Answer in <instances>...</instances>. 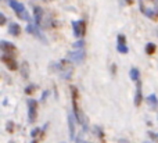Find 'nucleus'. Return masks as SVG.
<instances>
[{
    "label": "nucleus",
    "mask_w": 158,
    "mask_h": 143,
    "mask_svg": "<svg viewBox=\"0 0 158 143\" xmlns=\"http://www.w3.org/2000/svg\"><path fill=\"white\" fill-rule=\"evenodd\" d=\"M8 4H10V7L13 8L14 11H15V14L18 15V18L25 19V21H28V22H32V18H31L29 13H28L27 8H25L21 3L15 2V0H10V2H8Z\"/></svg>",
    "instance_id": "1"
},
{
    "label": "nucleus",
    "mask_w": 158,
    "mask_h": 143,
    "mask_svg": "<svg viewBox=\"0 0 158 143\" xmlns=\"http://www.w3.org/2000/svg\"><path fill=\"white\" fill-rule=\"evenodd\" d=\"M71 92H72V107H74V114H75V118L78 120L79 124H85V118L82 116L81 110L78 107V90L75 86H71Z\"/></svg>",
    "instance_id": "2"
},
{
    "label": "nucleus",
    "mask_w": 158,
    "mask_h": 143,
    "mask_svg": "<svg viewBox=\"0 0 158 143\" xmlns=\"http://www.w3.org/2000/svg\"><path fill=\"white\" fill-rule=\"evenodd\" d=\"M38 117V102L35 99L28 100V120L29 122H35Z\"/></svg>",
    "instance_id": "3"
},
{
    "label": "nucleus",
    "mask_w": 158,
    "mask_h": 143,
    "mask_svg": "<svg viewBox=\"0 0 158 143\" xmlns=\"http://www.w3.org/2000/svg\"><path fill=\"white\" fill-rule=\"evenodd\" d=\"M69 60L72 61V63H77V64H82L85 61V57H86V52H85V49H78V50H74V52H71L68 54Z\"/></svg>",
    "instance_id": "4"
},
{
    "label": "nucleus",
    "mask_w": 158,
    "mask_h": 143,
    "mask_svg": "<svg viewBox=\"0 0 158 143\" xmlns=\"http://www.w3.org/2000/svg\"><path fill=\"white\" fill-rule=\"evenodd\" d=\"M72 27H74V33L77 38H82L86 32V22L83 19H79V21L72 22Z\"/></svg>",
    "instance_id": "5"
},
{
    "label": "nucleus",
    "mask_w": 158,
    "mask_h": 143,
    "mask_svg": "<svg viewBox=\"0 0 158 143\" xmlns=\"http://www.w3.org/2000/svg\"><path fill=\"white\" fill-rule=\"evenodd\" d=\"M40 29H42V28H39V25L36 24V22H29V24H28V27H27V32L28 33H31V35L39 38L42 42H46V40H44V38H43V35L40 33Z\"/></svg>",
    "instance_id": "6"
},
{
    "label": "nucleus",
    "mask_w": 158,
    "mask_h": 143,
    "mask_svg": "<svg viewBox=\"0 0 158 143\" xmlns=\"http://www.w3.org/2000/svg\"><path fill=\"white\" fill-rule=\"evenodd\" d=\"M33 19H35V22L39 27H42L43 19H44V11L39 6H33Z\"/></svg>",
    "instance_id": "7"
},
{
    "label": "nucleus",
    "mask_w": 158,
    "mask_h": 143,
    "mask_svg": "<svg viewBox=\"0 0 158 143\" xmlns=\"http://www.w3.org/2000/svg\"><path fill=\"white\" fill-rule=\"evenodd\" d=\"M143 102V93H142V82L140 79L136 82V95H135V106L139 107Z\"/></svg>",
    "instance_id": "8"
},
{
    "label": "nucleus",
    "mask_w": 158,
    "mask_h": 143,
    "mask_svg": "<svg viewBox=\"0 0 158 143\" xmlns=\"http://www.w3.org/2000/svg\"><path fill=\"white\" fill-rule=\"evenodd\" d=\"M67 121H68V129H69V139L74 141L75 139V120L72 114H68L67 117Z\"/></svg>",
    "instance_id": "9"
},
{
    "label": "nucleus",
    "mask_w": 158,
    "mask_h": 143,
    "mask_svg": "<svg viewBox=\"0 0 158 143\" xmlns=\"http://www.w3.org/2000/svg\"><path fill=\"white\" fill-rule=\"evenodd\" d=\"M2 61H3V63H4L10 69H13V71L18 68V65H17L15 60H14L13 57H10V56H7V54H3V56H2Z\"/></svg>",
    "instance_id": "10"
},
{
    "label": "nucleus",
    "mask_w": 158,
    "mask_h": 143,
    "mask_svg": "<svg viewBox=\"0 0 158 143\" xmlns=\"http://www.w3.org/2000/svg\"><path fill=\"white\" fill-rule=\"evenodd\" d=\"M0 49H2L4 53H11V52H14V50H15V44L10 43V42L2 40V42H0Z\"/></svg>",
    "instance_id": "11"
},
{
    "label": "nucleus",
    "mask_w": 158,
    "mask_h": 143,
    "mask_svg": "<svg viewBox=\"0 0 158 143\" xmlns=\"http://www.w3.org/2000/svg\"><path fill=\"white\" fill-rule=\"evenodd\" d=\"M8 32L13 36H18L19 33H21V27H19L18 24H15V22H11L10 27H8Z\"/></svg>",
    "instance_id": "12"
},
{
    "label": "nucleus",
    "mask_w": 158,
    "mask_h": 143,
    "mask_svg": "<svg viewBox=\"0 0 158 143\" xmlns=\"http://www.w3.org/2000/svg\"><path fill=\"white\" fill-rule=\"evenodd\" d=\"M21 75H22V78H24V79H28V77H29V64H28V61H22Z\"/></svg>",
    "instance_id": "13"
},
{
    "label": "nucleus",
    "mask_w": 158,
    "mask_h": 143,
    "mask_svg": "<svg viewBox=\"0 0 158 143\" xmlns=\"http://www.w3.org/2000/svg\"><path fill=\"white\" fill-rule=\"evenodd\" d=\"M147 103H148V106H150L151 108H157V106H158V100H157V97H156V95H150V96H147Z\"/></svg>",
    "instance_id": "14"
},
{
    "label": "nucleus",
    "mask_w": 158,
    "mask_h": 143,
    "mask_svg": "<svg viewBox=\"0 0 158 143\" xmlns=\"http://www.w3.org/2000/svg\"><path fill=\"white\" fill-rule=\"evenodd\" d=\"M129 77H131L132 81H135V82H137L139 81V77H140V72L137 68H131V72H129Z\"/></svg>",
    "instance_id": "15"
},
{
    "label": "nucleus",
    "mask_w": 158,
    "mask_h": 143,
    "mask_svg": "<svg viewBox=\"0 0 158 143\" xmlns=\"http://www.w3.org/2000/svg\"><path fill=\"white\" fill-rule=\"evenodd\" d=\"M157 50V46L154 43H147V46H146V53L147 54H154Z\"/></svg>",
    "instance_id": "16"
},
{
    "label": "nucleus",
    "mask_w": 158,
    "mask_h": 143,
    "mask_svg": "<svg viewBox=\"0 0 158 143\" xmlns=\"http://www.w3.org/2000/svg\"><path fill=\"white\" fill-rule=\"evenodd\" d=\"M118 52L126 54V53L129 52V49H128V46H126V44H118Z\"/></svg>",
    "instance_id": "17"
},
{
    "label": "nucleus",
    "mask_w": 158,
    "mask_h": 143,
    "mask_svg": "<svg viewBox=\"0 0 158 143\" xmlns=\"http://www.w3.org/2000/svg\"><path fill=\"white\" fill-rule=\"evenodd\" d=\"M83 46H85V42L83 40H78V42H75V43H74L75 49H83Z\"/></svg>",
    "instance_id": "18"
},
{
    "label": "nucleus",
    "mask_w": 158,
    "mask_h": 143,
    "mask_svg": "<svg viewBox=\"0 0 158 143\" xmlns=\"http://www.w3.org/2000/svg\"><path fill=\"white\" fill-rule=\"evenodd\" d=\"M126 40H125V36L123 35H118V44H125Z\"/></svg>",
    "instance_id": "19"
},
{
    "label": "nucleus",
    "mask_w": 158,
    "mask_h": 143,
    "mask_svg": "<svg viewBox=\"0 0 158 143\" xmlns=\"http://www.w3.org/2000/svg\"><path fill=\"white\" fill-rule=\"evenodd\" d=\"M39 132H40V128H35V129L31 132V136H32V138H35V136L39 135Z\"/></svg>",
    "instance_id": "20"
},
{
    "label": "nucleus",
    "mask_w": 158,
    "mask_h": 143,
    "mask_svg": "<svg viewBox=\"0 0 158 143\" xmlns=\"http://www.w3.org/2000/svg\"><path fill=\"white\" fill-rule=\"evenodd\" d=\"M33 89H35V86H33V85H29L27 89H25V93H27V95H31V92H32Z\"/></svg>",
    "instance_id": "21"
},
{
    "label": "nucleus",
    "mask_w": 158,
    "mask_h": 143,
    "mask_svg": "<svg viewBox=\"0 0 158 143\" xmlns=\"http://www.w3.org/2000/svg\"><path fill=\"white\" fill-rule=\"evenodd\" d=\"M148 136H150L151 139H154V141H158V133H154V132H148Z\"/></svg>",
    "instance_id": "22"
},
{
    "label": "nucleus",
    "mask_w": 158,
    "mask_h": 143,
    "mask_svg": "<svg viewBox=\"0 0 158 143\" xmlns=\"http://www.w3.org/2000/svg\"><path fill=\"white\" fill-rule=\"evenodd\" d=\"M6 24V17L4 14H0V25H4Z\"/></svg>",
    "instance_id": "23"
},
{
    "label": "nucleus",
    "mask_w": 158,
    "mask_h": 143,
    "mask_svg": "<svg viewBox=\"0 0 158 143\" xmlns=\"http://www.w3.org/2000/svg\"><path fill=\"white\" fill-rule=\"evenodd\" d=\"M47 95H49V92H43V95H42V99H40V102H44V100L47 99Z\"/></svg>",
    "instance_id": "24"
},
{
    "label": "nucleus",
    "mask_w": 158,
    "mask_h": 143,
    "mask_svg": "<svg viewBox=\"0 0 158 143\" xmlns=\"http://www.w3.org/2000/svg\"><path fill=\"white\" fill-rule=\"evenodd\" d=\"M13 127H14L13 122H8V124H7V131H8V132H11V131H13Z\"/></svg>",
    "instance_id": "25"
},
{
    "label": "nucleus",
    "mask_w": 158,
    "mask_h": 143,
    "mask_svg": "<svg viewBox=\"0 0 158 143\" xmlns=\"http://www.w3.org/2000/svg\"><path fill=\"white\" fill-rule=\"evenodd\" d=\"M31 143H38V142H36V141H32V142H31Z\"/></svg>",
    "instance_id": "26"
},
{
    "label": "nucleus",
    "mask_w": 158,
    "mask_h": 143,
    "mask_svg": "<svg viewBox=\"0 0 158 143\" xmlns=\"http://www.w3.org/2000/svg\"><path fill=\"white\" fill-rule=\"evenodd\" d=\"M121 143H126V142L125 141H121Z\"/></svg>",
    "instance_id": "27"
},
{
    "label": "nucleus",
    "mask_w": 158,
    "mask_h": 143,
    "mask_svg": "<svg viewBox=\"0 0 158 143\" xmlns=\"http://www.w3.org/2000/svg\"><path fill=\"white\" fill-rule=\"evenodd\" d=\"M143 143H151V142H143Z\"/></svg>",
    "instance_id": "28"
},
{
    "label": "nucleus",
    "mask_w": 158,
    "mask_h": 143,
    "mask_svg": "<svg viewBox=\"0 0 158 143\" xmlns=\"http://www.w3.org/2000/svg\"><path fill=\"white\" fill-rule=\"evenodd\" d=\"M157 36H158V31H157Z\"/></svg>",
    "instance_id": "29"
},
{
    "label": "nucleus",
    "mask_w": 158,
    "mask_h": 143,
    "mask_svg": "<svg viewBox=\"0 0 158 143\" xmlns=\"http://www.w3.org/2000/svg\"><path fill=\"white\" fill-rule=\"evenodd\" d=\"M10 143H14V142H10Z\"/></svg>",
    "instance_id": "30"
},
{
    "label": "nucleus",
    "mask_w": 158,
    "mask_h": 143,
    "mask_svg": "<svg viewBox=\"0 0 158 143\" xmlns=\"http://www.w3.org/2000/svg\"><path fill=\"white\" fill-rule=\"evenodd\" d=\"M8 2H10V0H8Z\"/></svg>",
    "instance_id": "31"
}]
</instances>
